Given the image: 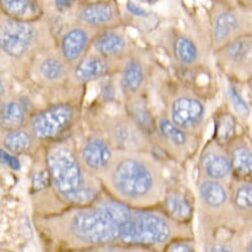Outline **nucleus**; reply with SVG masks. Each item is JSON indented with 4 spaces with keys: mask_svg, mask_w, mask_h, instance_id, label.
<instances>
[{
    "mask_svg": "<svg viewBox=\"0 0 252 252\" xmlns=\"http://www.w3.org/2000/svg\"><path fill=\"white\" fill-rule=\"evenodd\" d=\"M98 179L105 193L134 209L155 208L166 191L159 162L137 150H114L110 166Z\"/></svg>",
    "mask_w": 252,
    "mask_h": 252,
    "instance_id": "f257e3e1",
    "label": "nucleus"
},
{
    "mask_svg": "<svg viewBox=\"0 0 252 252\" xmlns=\"http://www.w3.org/2000/svg\"><path fill=\"white\" fill-rule=\"evenodd\" d=\"M40 230L69 249H91L118 244V226L92 205L70 206L39 218Z\"/></svg>",
    "mask_w": 252,
    "mask_h": 252,
    "instance_id": "f03ea898",
    "label": "nucleus"
},
{
    "mask_svg": "<svg viewBox=\"0 0 252 252\" xmlns=\"http://www.w3.org/2000/svg\"><path fill=\"white\" fill-rule=\"evenodd\" d=\"M45 168L55 195L69 206L92 205L103 191L99 179L84 168L78 152L66 143L50 144Z\"/></svg>",
    "mask_w": 252,
    "mask_h": 252,
    "instance_id": "7ed1b4c3",
    "label": "nucleus"
},
{
    "mask_svg": "<svg viewBox=\"0 0 252 252\" xmlns=\"http://www.w3.org/2000/svg\"><path fill=\"white\" fill-rule=\"evenodd\" d=\"M190 226L175 221L155 208L132 209L129 219L118 228V244L137 245L157 252L175 240L191 238Z\"/></svg>",
    "mask_w": 252,
    "mask_h": 252,
    "instance_id": "20e7f679",
    "label": "nucleus"
},
{
    "mask_svg": "<svg viewBox=\"0 0 252 252\" xmlns=\"http://www.w3.org/2000/svg\"><path fill=\"white\" fill-rule=\"evenodd\" d=\"M76 108L70 103H57L30 116L27 127L38 141L52 142L65 134L73 126Z\"/></svg>",
    "mask_w": 252,
    "mask_h": 252,
    "instance_id": "39448f33",
    "label": "nucleus"
},
{
    "mask_svg": "<svg viewBox=\"0 0 252 252\" xmlns=\"http://www.w3.org/2000/svg\"><path fill=\"white\" fill-rule=\"evenodd\" d=\"M35 40L36 29L28 21L9 18L0 23V52L10 58H22Z\"/></svg>",
    "mask_w": 252,
    "mask_h": 252,
    "instance_id": "423d86ee",
    "label": "nucleus"
},
{
    "mask_svg": "<svg viewBox=\"0 0 252 252\" xmlns=\"http://www.w3.org/2000/svg\"><path fill=\"white\" fill-rule=\"evenodd\" d=\"M78 155L84 168L91 175L98 178L110 166L114 150L103 137L95 135L85 141Z\"/></svg>",
    "mask_w": 252,
    "mask_h": 252,
    "instance_id": "0eeeda50",
    "label": "nucleus"
},
{
    "mask_svg": "<svg viewBox=\"0 0 252 252\" xmlns=\"http://www.w3.org/2000/svg\"><path fill=\"white\" fill-rule=\"evenodd\" d=\"M199 168L203 179L226 182L231 176L228 152L214 140L202 152Z\"/></svg>",
    "mask_w": 252,
    "mask_h": 252,
    "instance_id": "6e6552de",
    "label": "nucleus"
},
{
    "mask_svg": "<svg viewBox=\"0 0 252 252\" xmlns=\"http://www.w3.org/2000/svg\"><path fill=\"white\" fill-rule=\"evenodd\" d=\"M199 203L206 214H219L230 204V191L226 182L203 179L198 186Z\"/></svg>",
    "mask_w": 252,
    "mask_h": 252,
    "instance_id": "1a4fd4ad",
    "label": "nucleus"
},
{
    "mask_svg": "<svg viewBox=\"0 0 252 252\" xmlns=\"http://www.w3.org/2000/svg\"><path fill=\"white\" fill-rule=\"evenodd\" d=\"M205 116L204 104L196 98L180 97L171 106V120L184 131L198 128Z\"/></svg>",
    "mask_w": 252,
    "mask_h": 252,
    "instance_id": "9d476101",
    "label": "nucleus"
},
{
    "mask_svg": "<svg viewBox=\"0 0 252 252\" xmlns=\"http://www.w3.org/2000/svg\"><path fill=\"white\" fill-rule=\"evenodd\" d=\"M91 43V36L85 27H73L61 38V55L67 64L73 65L82 60Z\"/></svg>",
    "mask_w": 252,
    "mask_h": 252,
    "instance_id": "9b49d317",
    "label": "nucleus"
},
{
    "mask_svg": "<svg viewBox=\"0 0 252 252\" xmlns=\"http://www.w3.org/2000/svg\"><path fill=\"white\" fill-rule=\"evenodd\" d=\"M161 203L163 212L175 221L189 224L192 220L194 207L191 198L184 191L177 189L166 190Z\"/></svg>",
    "mask_w": 252,
    "mask_h": 252,
    "instance_id": "f8f14e48",
    "label": "nucleus"
},
{
    "mask_svg": "<svg viewBox=\"0 0 252 252\" xmlns=\"http://www.w3.org/2000/svg\"><path fill=\"white\" fill-rule=\"evenodd\" d=\"M78 19L90 28H106L117 19V10L110 2L99 1L84 5L78 12Z\"/></svg>",
    "mask_w": 252,
    "mask_h": 252,
    "instance_id": "ddd939ff",
    "label": "nucleus"
},
{
    "mask_svg": "<svg viewBox=\"0 0 252 252\" xmlns=\"http://www.w3.org/2000/svg\"><path fill=\"white\" fill-rule=\"evenodd\" d=\"M28 119V107L22 98H5L0 102V128L2 131L21 128Z\"/></svg>",
    "mask_w": 252,
    "mask_h": 252,
    "instance_id": "4468645a",
    "label": "nucleus"
},
{
    "mask_svg": "<svg viewBox=\"0 0 252 252\" xmlns=\"http://www.w3.org/2000/svg\"><path fill=\"white\" fill-rule=\"evenodd\" d=\"M228 146L231 175L238 180L252 181V146L235 139Z\"/></svg>",
    "mask_w": 252,
    "mask_h": 252,
    "instance_id": "2eb2a0df",
    "label": "nucleus"
},
{
    "mask_svg": "<svg viewBox=\"0 0 252 252\" xmlns=\"http://www.w3.org/2000/svg\"><path fill=\"white\" fill-rule=\"evenodd\" d=\"M39 142L27 126L21 128L3 131L0 137V146L8 152L21 156L31 153Z\"/></svg>",
    "mask_w": 252,
    "mask_h": 252,
    "instance_id": "dca6fc26",
    "label": "nucleus"
},
{
    "mask_svg": "<svg viewBox=\"0 0 252 252\" xmlns=\"http://www.w3.org/2000/svg\"><path fill=\"white\" fill-rule=\"evenodd\" d=\"M109 72L107 59L99 55L84 57L74 69V78L79 83H89L106 76Z\"/></svg>",
    "mask_w": 252,
    "mask_h": 252,
    "instance_id": "f3484780",
    "label": "nucleus"
},
{
    "mask_svg": "<svg viewBox=\"0 0 252 252\" xmlns=\"http://www.w3.org/2000/svg\"><path fill=\"white\" fill-rule=\"evenodd\" d=\"M94 48L97 55L105 59L116 58L125 51L126 41L120 33L106 30L94 38Z\"/></svg>",
    "mask_w": 252,
    "mask_h": 252,
    "instance_id": "a211bd4d",
    "label": "nucleus"
},
{
    "mask_svg": "<svg viewBox=\"0 0 252 252\" xmlns=\"http://www.w3.org/2000/svg\"><path fill=\"white\" fill-rule=\"evenodd\" d=\"M230 204L238 213L252 211V181L238 180L229 187Z\"/></svg>",
    "mask_w": 252,
    "mask_h": 252,
    "instance_id": "6ab92c4d",
    "label": "nucleus"
},
{
    "mask_svg": "<svg viewBox=\"0 0 252 252\" xmlns=\"http://www.w3.org/2000/svg\"><path fill=\"white\" fill-rule=\"evenodd\" d=\"M157 130L165 142L177 150H185L189 145V137L183 129L173 123L169 118H160L157 123Z\"/></svg>",
    "mask_w": 252,
    "mask_h": 252,
    "instance_id": "aec40b11",
    "label": "nucleus"
},
{
    "mask_svg": "<svg viewBox=\"0 0 252 252\" xmlns=\"http://www.w3.org/2000/svg\"><path fill=\"white\" fill-rule=\"evenodd\" d=\"M237 121L229 112H221L215 120L214 140L220 145L228 146L236 137Z\"/></svg>",
    "mask_w": 252,
    "mask_h": 252,
    "instance_id": "412c9836",
    "label": "nucleus"
},
{
    "mask_svg": "<svg viewBox=\"0 0 252 252\" xmlns=\"http://www.w3.org/2000/svg\"><path fill=\"white\" fill-rule=\"evenodd\" d=\"M132 124H128L125 121H116L111 127L110 130V138L112 143L117 148L116 150H132L134 151V140L133 138L136 136V131H140L136 126L131 128ZM141 132V131H140Z\"/></svg>",
    "mask_w": 252,
    "mask_h": 252,
    "instance_id": "4be33fe9",
    "label": "nucleus"
},
{
    "mask_svg": "<svg viewBox=\"0 0 252 252\" xmlns=\"http://www.w3.org/2000/svg\"><path fill=\"white\" fill-rule=\"evenodd\" d=\"M129 113L131 121L144 135H151L157 130L156 121L150 110L142 101L132 102L129 108Z\"/></svg>",
    "mask_w": 252,
    "mask_h": 252,
    "instance_id": "5701e85b",
    "label": "nucleus"
},
{
    "mask_svg": "<svg viewBox=\"0 0 252 252\" xmlns=\"http://www.w3.org/2000/svg\"><path fill=\"white\" fill-rule=\"evenodd\" d=\"M41 77L47 82L55 83L64 79L68 74L67 63L57 57H48L44 59L39 67Z\"/></svg>",
    "mask_w": 252,
    "mask_h": 252,
    "instance_id": "b1692460",
    "label": "nucleus"
},
{
    "mask_svg": "<svg viewBox=\"0 0 252 252\" xmlns=\"http://www.w3.org/2000/svg\"><path fill=\"white\" fill-rule=\"evenodd\" d=\"M144 81L143 67L136 60H130L123 69L122 85L129 93H136L142 86Z\"/></svg>",
    "mask_w": 252,
    "mask_h": 252,
    "instance_id": "393cba45",
    "label": "nucleus"
},
{
    "mask_svg": "<svg viewBox=\"0 0 252 252\" xmlns=\"http://www.w3.org/2000/svg\"><path fill=\"white\" fill-rule=\"evenodd\" d=\"M2 11L13 19L23 20L34 11L33 0H0Z\"/></svg>",
    "mask_w": 252,
    "mask_h": 252,
    "instance_id": "a878e982",
    "label": "nucleus"
},
{
    "mask_svg": "<svg viewBox=\"0 0 252 252\" xmlns=\"http://www.w3.org/2000/svg\"><path fill=\"white\" fill-rule=\"evenodd\" d=\"M238 26V18L234 13L223 12L217 18L214 26V38L220 42L225 40Z\"/></svg>",
    "mask_w": 252,
    "mask_h": 252,
    "instance_id": "bb28decb",
    "label": "nucleus"
},
{
    "mask_svg": "<svg viewBox=\"0 0 252 252\" xmlns=\"http://www.w3.org/2000/svg\"><path fill=\"white\" fill-rule=\"evenodd\" d=\"M174 51L177 59L186 65H191L198 58V50L196 45L186 37H180L176 40Z\"/></svg>",
    "mask_w": 252,
    "mask_h": 252,
    "instance_id": "cd10ccee",
    "label": "nucleus"
},
{
    "mask_svg": "<svg viewBox=\"0 0 252 252\" xmlns=\"http://www.w3.org/2000/svg\"><path fill=\"white\" fill-rule=\"evenodd\" d=\"M251 52V45L244 40H238L231 43L226 48V55L234 63L243 62L248 58Z\"/></svg>",
    "mask_w": 252,
    "mask_h": 252,
    "instance_id": "c85d7f7f",
    "label": "nucleus"
},
{
    "mask_svg": "<svg viewBox=\"0 0 252 252\" xmlns=\"http://www.w3.org/2000/svg\"><path fill=\"white\" fill-rule=\"evenodd\" d=\"M228 96L231 101V104L235 110V112L242 118H247L250 114V108L246 101L239 94L237 90L230 86L228 88Z\"/></svg>",
    "mask_w": 252,
    "mask_h": 252,
    "instance_id": "c756f323",
    "label": "nucleus"
},
{
    "mask_svg": "<svg viewBox=\"0 0 252 252\" xmlns=\"http://www.w3.org/2000/svg\"><path fill=\"white\" fill-rule=\"evenodd\" d=\"M0 164L15 172L20 171L22 168V163L19 156L8 152L2 147H0Z\"/></svg>",
    "mask_w": 252,
    "mask_h": 252,
    "instance_id": "7c9ffc66",
    "label": "nucleus"
},
{
    "mask_svg": "<svg viewBox=\"0 0 252 252\" xmlns=\"http://www.w3.org/2000/svg\"><path fill=\"white\" fill-rule=\"evenodd\" d=\"M163 252H198L191 238L178 239L170 243Z\"/></svg>",
    "mask_w": 252,
    "mask_h": 252,
    "instance_id": "2f4dec72",
    "label": "nucleus"
},
{
    "mask_svg": "<svg viewBox=\"0 0 252 252\" xmlns=\"http://www.w3.org/2000/svg\"><path fill=\"white\" fill-rule=\"evenodd\" d=\"M77 0H55V7L60 12H66L71 9Z\"/></svg>",
    "mask_w": 252,
    "mask_h": 252,
    "instance_id": "473e14b6",
    "label": "nucleus"
},
{
    "mask_svg": "<svg viewBox=\"0 0 252 252\" xmlns=\"http://www.w3.org/2000/svg\"><path fill=\"white\" fill-rule=\"evenodd\" d=\"M117 252H157L147 247L137 245H122Z\"/></svg>",
    "mask_w": 252,
    "mask_h": 252,
    "instance_id": "72a5a7b5",
    "label": "nucleus"
},
{
    "mask_svg": "<svg viewBox=\"0 0 252 252\" xmlns=\"http://www.w3.org/2000/svg\"><path fill=\"white\" fill-rule=\"evenodd\" d=\"M207 252H233L231 247L228 244L217 242L209 246Z\"/></svg>",
    "mask_w": 252,
    "mask_h": 252,
    "instance_id": "f704fd0d",
    "label": "nucleus"
},
{
    "mask_svg": "<svg viewBox=\"0 0 252 252\" xmlns=\"http://www.w3.org/2000/svg\"><path fill=\"white\" fill-rule=\"evenodd\" d=\"M127 10L134 16H138V17H142V16H146L147 12L145 9L141 8L140 6L134 4V3H128L127 4Z\"/></svg>",
    "mask_w": 252,
    "mask_h": 252,
    "instance_id": "c9c22d12",
    "label": "nucleus"
},
{
    "mask_svg": "<svg viewBox=\"0 0 252 252\" xmlns=\"http://www.w3.org/2000/svg\"><path fill=\"white\" fill-rule=\"evenodd\" d=\"M114 95H115V90H114L113 86L111 84L105 85L102 90L103 99H105L106 101H111L113 99Z\"/></svg>",
    "mask_w": 252,
    "mask_h": 252,
    "instance_id": "e433bc0d",
    "label": "nucleus"
},
{
    "mask_svg": "<svg viewBox=\"0 0 252 252\" xmlns=\"http://www.w3.org/2000/svg\"><path fill=\"white\" fill-rule=\"evenodd\" d=\"M6 86L5 83L3 82L2 79H0V102H1L3 99H5L6 96Z\"/></svg>",
    "mask_w": 252,
    "mask_h": 252,
    "instance_id": "4c0bfd02",
    "label": "nucleus"
},
{
    "mask_svg": "<svg viewBox=\"0 0 252 252\" xmlns=\"http://www.w3.org/2000/svg\"><path fill=\"white\" fill-rule=\"evenodd\" d=\"M145 2H147L148 4H153V3H155V2H157L158 0H144Z\"/></svg>",
    "mask_w": 252,
    "mask_h": 252,
    "instance_id": "58836bf2",
    "label": "nucleus"
},
{
    "mask_svg": "<svg viewBox=\"0 0 252 252\" xmlns=\"http://www.w3.org/2000/svg\"><path fill=\"white\" fill-rule=\"evenodd\" d=\"M0 252H10L8 250H3V249H0Z\"/></svg>",
    "mask_w": 252,
    "mask_h": 252,
    "instance_id": "ea45409f",
    "label": "nucleus"
},
{
    "mask_svg": "<svg viewBox=\"0 0 252 252\" xmlns=\"http://www.w3.org/2000/svg\"><path fill=\"white\" fill-rule=\"evenodd\" d=\"M0 147H1V146H0Z\"/></svg>",
    "mask_w": 252,
    "mask_h": 252,
    "instance_id": "a19ab883",
    "label": "nucleus"
}]
</instances>
